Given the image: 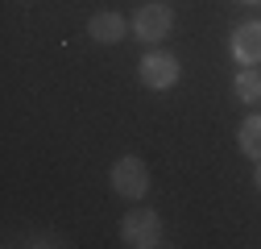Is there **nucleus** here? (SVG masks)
<instances>
[{"label": "nucleus", "instance_id": "obj_1", "mask_svg": "<svg viewBox=\"0 0 261 249\" xmlns=\"http://www.w3.org/2000/svg\"><path fill=\"white\" fill-rule=\"evenodd\" d=\"M108 183H112V191H116L120 200H133V204H137V200L149 195V166L137 158V154H124V158L112 162Z\"/></svg>", "mask_w": 261, "mask_h": 249}, {"label": "nucleus", "instance_id": "obj_2", "mask_svg": "<svg viewBox=\"0 0 261 249\" xmlns=\"http://www.w3.org/2000/svg\"><path fill=\"white\" fill-rule=\"evenodd\" d=\"M137 75H141V83H145L149 91H170V87L178 83V75H182V62H178L170 50L153 46V50H145V58L137 62Z\"/></svg>", "mask_w": 261, "mask_h": 249}, {"label": "nucleus", "instance_id": "obj_3", "mask_svg": "<svg viewBox=\"0 0 261 249\" xmlns=\"http://www.w3.org/2000/svg\"><path fill=\"white\" fill-rule=\"evenodd\" d=\"M170 29H174V9H170V5H162V0H149V5H141L137 17H133V38L145 42V46L166 42V38H170Z\"/></svg>", "mask_w": 261, "mask_h": 249}, {"label": "nucleus", "instance_id": "obj_4", "mask_svg": "<svg viewBox=\"0 0 261 249\" xmlns=\"http://www.w3.org/2000/svg\"><path fill=\"white\" fill-rule=\"evenodd\" d=\"M120 241H124L128 249H153V245H162V220H158V212H149V208L124 212Z\"/></svg>", "mask_w": 261, "mask_h": 249}, {"label": "nucleus", "instance_id": "obj_5", "mask_svg": "<svg viewBox=\"0 0 261 249\" xmlns=\"http://www.w3.org/2000/svg\"><path fill=\"white\" fill-rule=\"evenodd\" d=\"M232 58L241 62V67H257L261 62V21H241L232 29Z\"/></svg>", "mask_w": 261, "mask_h": 249}, {"label": "nucleus", "instance_id": "obj_6", "mask_svg": "<svg viewBox=\"0 0 261 249\" xmlns=\"http://www.w3.org/2000/svg\"><path fill=\"white\" fill-rule=\"evenodd\" d=\"M87 34H91V42H100V46H116V42H124V34H133V21H124L120 13L104 9V13H95L87 21Z\"/></svg>", "mask_w": 261, "mask_h": 249}, {"label": "nucleus", "instance_id": "obj_7", "mask_svg": "<svg viewBox=\"0 0 261 249\" xmlns=\"http://www.w3.org/2000/svg\"><path fill=\"white\" fill-rule=\"evenodd\" d=\"M237 145H241L245 158L261 162V116H257V112L241 120V129H237Z\"/></svg>", "mask_w": 261, "mask_h": 249}, {"label": "nucleus", "instance_id": "obj_8", "mask_svg": "<svg viewBox=\"0 0 261 249\" xmlns=\"http://www.w3.org/2000/svg\"><path fill=\"white\" fill-rule=\"evenodd\" d=\"M232 96H237L241 104H257V100H261V75H257V67H241V71H237Z\"/></svg>", "mask_w": 261, "mask_h": 249}, {"label": "nucleus", "instance_id": "obj_9", "mask_svg": "<svg viewBox=\"0 0 261 249\" xmlns=\"http://www.w3.org/2000/svg\"><path fill=\"white\" fill-rule=\"evenodd\" d=\"M257 191H261V166H257Z\"/></svg>", "mask_w": 261, "mask_h": 249}, {"label": "nucleus", "instance_id": "obj_10", "mask_svg": "<svg viewBox=\"0 0 261 249\" xmlns=\"http://www.w3.org/2000/svg\"><path fill=\"white\" fill-rule=\"evenodd\" d=\"M245 5H253V0H245Z\"/></svg>", "mask_w": 261, "mask_h": 249}]
</instances>
